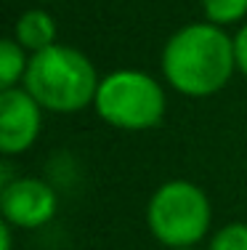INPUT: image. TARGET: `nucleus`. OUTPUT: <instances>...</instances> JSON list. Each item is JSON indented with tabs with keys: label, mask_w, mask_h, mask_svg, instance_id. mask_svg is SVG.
<instances>
[{
	"label": "nucleus",
	"mask_w": 247,
	"mask_h": 250,
	"mask_svg": "<svg viewBox=\"0 0 247 250\" xmlns=\"http://www.w3.org/2000/svg\"><path fill=\"white\" fill-rule=\"evenodd\" d=\"M234 40L218 24L199 21L173 35L162 51V75L184 96H213L234 75Z\"/></svg>",
	"instance_id": "1"
},
{
	"label": "nucleus",
	"mask_w": 247,
	"mask_h": 250,
	"mask_svg": "<svg viewBox=\"0 0 247 250\" xmlns=\"http://www.w3.org/2000/svg\"><path fill=\"white\" fill-rule=\"evenodd\" d=\"M98 77L91 59L69 45H51L29 59L24 88L43 109L69 115L96 101Z\"/></svg>",
	"instance_id": "2"
},
{
	"label": "nucleus",
	"mask_w": 247,
	"mask_h": 250,
	"mask_svg": "<svg viewBox=\"0 0 247 250\" xmlns=\"http://www.w3.org/2000/svg\"><path fill=\"white\" fill-rule=\"evenodd\" d=\"M165 91L152 75L138 69H117L98 83L96 106L104 123L120 130H146L162 123Z\"/></svg>",
	"instance_id": "3"
},
{
	"label": "nucleus",
	"mask_w": 247,
	"mask_h": 250,
	"mask_svg": "<svg viewBox=\"0 0 247 250\" xmlns=\"http://www.w3.org/2000/svg\"><path fill=\"white\" fill-rule=\"evenodd\" d=\"M210 200L191 181H168L152 194L146 208L149 229L165 248H191L210 229Z\"/></svg>",
	"instance_id": "4"
},
{
	"label": "nucleus",
	"mask_w": 247,
	"mask_h": 250,
	"mask_svg": "<svg viewBox=\"0 0 247 250\" xmlns=\"http://www.w3.org/2000/svg\"><path fill=\"white\" fill-rule=\"evenodd\" d=\"M56 192L40 178H16L3 184L0 210L3 221L19 229H38L56 216Z\"/></svg>",
	"instance_id": "5"
},
{
	"label": "nucleus",
	"mask_w": 247,
	"mask_h": 250,
	"mask_svg": "<svg viewBox=\"0 0 247 250\" xmlns=\"http://www.w3.org/2000/svg\"><path fill=\"white\" fill-rule=\"evenodd\" d=\"M43 123V106L27 88L0 91V149L3 154H21L35 144Z\"/></svg>",
	"instance_id": "6"
},
{
	"label": "nucleus",
	"mask_w": 247,
	"mask_h": 250,
	"mask_svg": "<svg viewBox=\"0 0 247 250\" xmlns=\"http://www.w3.org/2000/svg\"><path fill=\"white\" fill-rule=\"evenodd\" d=\"M14 40L24 51H32V53L51 48L56 40V24L51 19V14H45L43 8H32L27 14H21L14 27Z\"/></svg>",
	"instance_id": "7"
},
{
	"label": "nucleus",
	"mask_w": 247,
	"mask_h": 250,
	"mask_svg": "<svg viewBox=\"0 0 247 250\" xmlns=\"http://www.w3.org/2000/svg\"><path fill=\"white\" fill-rule=\"evenodd\" d=\"M29 62L24 56V48L14 38H5L0 43V88H16V80L27 72Z\"/></svg>",
	"instance_id": "8"
},
{
	"label": "nucleus",
	"mask_w": 247,
	"mask_h": 250,
	"mask_svg": "<svg viewBox=\"0 0 247 250\" xmlns=\"http://www.w3.org/2000/svg\"><path fill=\"white\" fill-rule=\"evenodd\" d=\"M202 11L210 24L226 27L247 16V0H202Z\"/></svg>",
	"instance_id": "9"
},
{
	"label": "nucleus",
	"mask_w": 247,
	"mask_h": 250,
	"mask_svg": "<svg viewBox=\"0 0 247 250\" xmlns=\"http://www.w3.org/2000/svg\"><path fill=\"white\" fill-rule=\"evenodd\" d=\"M210 250H247V224H226L210 240Z\"/></svg>",
	"instance_id": "10"
},
{
	"label": "nucleus",
	"mask_w": 247,
	"mask_h": 250,
	"mask_svg": "<svg viewBox=\"0 0 247 250\" xmlns=\"http://www.w3.org/2000/svg\"><path fill=\"white\" fill-rule=\"evenodd\" d=\"M234 56H237V69L247 75V24L234 38Z\"/></svg>",
	"instance_id": "11"
},
{
	"label": "nucleus",
	"mask_w": 247,
	"mask_h": 250,
	"mask_svg": "<svg viewBox=\"0 0 247 250\" xmlns=\"http://www.w3.org/2000/svg\"><path fill=\"white\" fill-rule=\"evenodd\" d=\"M0 240H3V250H11V224H0Z\"/></svg>",
	"instance_id": "12"
},
{
	"label": "nucleus",
	"mask_w": 247,
	"mask_h": 250,
	"mask_svg": "<svg viewBox=\"0 0 247 250\" xmlns=\"http://www.w3.org/2000/svg\"><path fill=\"white\" fill-rule=\"evenodd\" d=\"M178 250H194V248H178Z\"/></svg>",
	"instance_id": "13"
}]
</instances>
